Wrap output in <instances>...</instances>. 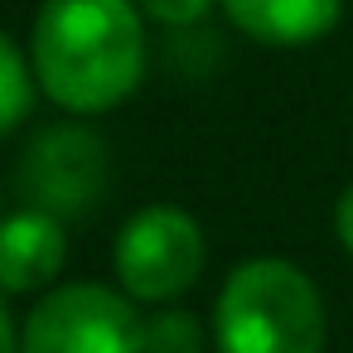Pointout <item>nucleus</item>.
Listing matches in <instances>:
<instances>
[{
    "label": "nucleus",
    "instance_id": "1",
    "mask_svg": "<svg viewBox=\"0 0 353 353\" xmlns=\"http://www.w3.org/2000/svg\"><path fill=\"white\" fill-rule=\"evenodd\" d=\"M145 73V30L131 0H44L34 15V78L78 117L107 112Z\"/></svg>",
    "mask_w": 353,
    "mask_h": 353
},
{
    "label": "nucleus",
    "instance_id": "2",
    "mask_svg": "<svg viewBox=\"0 0 353 353\" xmlns=\"http://www.w3.org/2000/svg\"><path fill=\"white\" fill-rule=\"evenodd\" d=\"M213 339L218 353H319L324 300L314 281L281 256L242 261L218 290Z\"/></svg>",
    "mask_w": 353,
    "mask_h": 353
},
{
    "label": "nucleus",
    "instance_id": "3",
    "mask_svg": "<svg viewBox=\"0 0 353 353\" xmlns=\"http://www.w3.org/2000/svg\"><path fill=\"white\" fill-rule=\"evenodd\" d=\"M15 189L30 208L59 223L88 218L107 194V150L88 126H44L20 155Z\"/></svg>",
    "mask_w": 353,
    "mask_h": 353
},
{
    "label": "nucleus",
    "instance_id": "4",
    "mask_svg": "<svg viewBox=\"0 0 353 353\" xmlns=\"http://www.w3.org/2000/svg\"><path fill=\"white\" fill-rule=\"evenodd\" d=\"M20 353H141V314L107 285H59L25 319Z\"/></svg>",
    "mask_w": 353,
    "mask_h": 353
},
{
    "label": "nucleus",
    "instance_id": "5",
    "mask_svg": "<svg viewBox=\"0 0 353 353\" xmlns=\"http://www.w3.org/2000/svg\"><path fill=\"white\" fill-rule=\"evenodd\" d=\"M203 271V232L184 208H141L117 237V281L136 300H174Z\"/></svg>",
    "mask_w": 353,
    "mask_h": 353
},
{
    "label": "nucleus",
    "instance_id": "6",
    "mask_svg": "<svg viewBox=\"0 0 353 353\" xmlns=\"http://www.w3.org/2000/svg\"><path fill=\"white\" fill-rule=\"evenodd\" d=\"M63 261H68V237L59 218L25 208L0 223V290L10 295L39 290L63 271Z\"/></svg>",
    "mask_w": 353,
    "mask_h": 353
},
{
    "label": "nucleus",
    "instance_id": "7",
    "mask_svg": "<svg viewBox=\"0 0 353 353\" xmlns=\"http://www.w3.org/2000/svg\"><path fill=\"white\" fill-rule=\"evenodd\" d=\"M343 0H223L228 20L256 39V44H276V49H300L314 44L334 30Z\"/></svg>",
    "mask_w": 353,
    "mask_h": 353
},
{
    "label": "nucleus",
    "instance_id": "8",
    "mask_svg": "<svg viewBox=\"0 0 353 353\" xmlns=\"http://www.w3.org/2000/svg\"><path fill=\"white\" fill-rule=\"evenodd\" d=\"M30 97H34V83H30V63L25 54L0 34V136L15 131L25 117H30Z\"/></svg>",
    "mask_w": 353,
    "mask_h": 353
},
{
    "label": "nucleus",
    "instance_id": "9",
    "mask_svg": "<svg viewBox=\"0 0 353 353\" xmlns=\"http://www.w3.org/2000/svg\"><path fill=\"white\" fill-rule=\"evenodd\" d=\"M141 353H203V329L184 310H160L141 319Z\"/></svg>",
    "mask_w": 353,
    "mask_h": 353
},
{
    "label": "nucleus",
    "instance_id": "10",
    "mask_svg": "<svg viewBox=\"0 0 353 353\" xmlns=\"http://www.w3.org/2000/svg\"><path fill=\"white\" fill-rule=\"evenodd\" d=\"M136 6H141L150 20H160V25H194V20L208 15L213 0H136Z\"/></svg>",
    "mask_w": 353,
    "mask_h": 353
},
{
    "label": "nucleus",
    "instance_id": "11",
    "mask_svg": "<svg viewBox=\"0 0 353 353\" xmlns=\"http://www.w3.org/2000/svg\"><path fill=\"white\" fill-rule=\"evenodd\" d=\"M334 228H339V242L353 252V189L339 199V213H334Z\"/></svg>",
    "mask_w": 353,
    "mask_h": 353
},
{
    "label": "nucleus",
    "instance_id": "12",
    "mask_svg": "<svg viewBox=\"0 0 353 353\" xmlns=\"http://www.w3.org/2000/svg\"><path fill=\"white\" fill-rule=\"evenodd\" d=\"M0 353H20V339H15V324H10L6 300H0Z\"/></svg>",
    "mask_w": 353,
    "mask_h": 353
}]
</instances>
